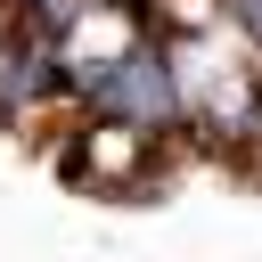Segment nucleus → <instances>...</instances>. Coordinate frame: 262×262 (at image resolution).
Wrapping results in <instances>:
<instances>
[{
	"instance_id": "obj_1",
	"label": "nucleus",
	"mask_w": 262,
	"mask_h": 262,
	"mask_svg": "<svg viewBox=\"0 0 262 262\" xmlns=\"http://www.w3.org/2000/svg\"><path fill=\"white\" fill-rule=\"evenodd\" d=\"M74 106L82 115H106V123H139V131H188V98H180V57L172 41L139 33L123 57H106L90 82H74Z\"/></svg>"
},
{
	"instance_id": "obj_2",
	"label": "nucleus",
	"mask_w": 262,
	"mask_h": 262,
	"mask_svg": "<svg viewBox=\"0 0 262 262\" xmlns=\"http://www.w3.org/2000/svg\"><path fill=\"white\" fill-rule=\"evenodd\" d=\"M57 172L90 196H156L164 172H172V139L164 131H139V123H106V115H82L74 139L57 147Z\"/></svg>"
},
{
	"instance_id": "obj_3",
	"label": "nucleus",
	"mask_w": 262,
	"mask_h": 262,
	"mask_svg": "<svg viewBox=\"0 0 262 262\" xmlns=\"http://www.w3.org/2000/svg\"><path fill=\"white\" fill-rule=\"evenodd\" d=\"M49 106H66V49H57V33H33L8 16L0 25V131L33 123Z\"/></svg>"
},
{
	"instance_id": "obj_4",
	"label": "nucleus",
	"mask_w": 262,
	"mask_h": 262,
	"mask_svg": "<svg viewBox=\"0 0 262 262\" xmlns=\"http://www.w3.org/2000/svg\"><path fill=\"white\" fill-rule=\"evenodd\" d=\"M82 8H90V0H8V16H16V25H33V33H57V41H66V25H74Z\"/></svg>"
},
{
	"instance_id": "obj_5",
	"label": "nucleus",
	"mask_w": 262,
	"mask_h": 262,
	"mask_svg": "<svg viewBox=\"0 0 262 262\" xmlns=\"http://www.w3.org/2000/svg\"><path fill=\"white\" fill-rule=\"evenodd\" d=\"M221 8V25L246 41V57H262V0H213Z\"/></svg>"
}]
</instances>
